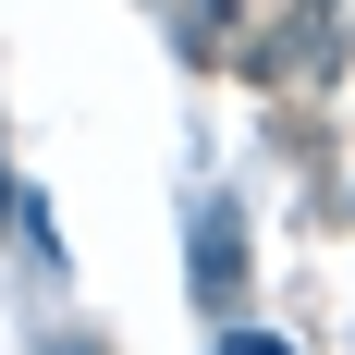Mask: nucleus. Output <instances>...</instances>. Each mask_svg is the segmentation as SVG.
<instances>
[{"mask_svg": "<svg viewBox=\"0 0 355 355\" xmlns=\"http://www.w3.org/2000/svg\"><path fill=\"white\" fill-rule=\"evenodd\" d=\"M233 294H245V233H233V209H196V306L233 319Z\"/></svg>", "mask_w": 355, "mask_h": 355, "instance_id": "2", "label": "nucleus"}, {"mask_svg": "<svg viewBox=\"0 0 355 355\" xmlns=\"http://www.w3.org/2000/svg\"><path fill=\"white\" fill-rule=\"evenodd\" d=\"M220 25H233V0H184V49H209Z\"/></svg>", "mask_w": 355, "mask_h": 355, "instance_id": "3", "label": "nucleus"}, {"mask_svg": "<svg viewBox=\"0 0 355 355\" xmlns=\"http://www.w3.org/2000/svg\"><path fill=\"white\" fill-rule=\"evenodd\" d=\"M220 355H294V343H270V331H220Z\"/></svg>", "mask_w": 355, "mask_h": 355, "instance_id": "4", "label": "nucleus"}, {"mask_svg": "<svg viewBox=\"0 0 355 355\" xmlns=\"http://www.w3.org/2000/svg\"><path fill=\"white\" fill-rule=\"evenodd\" d=\"M319 62H343V12L331 0H294L282 37H257V73H319Z\"/></svg>", "mask_w": 355, "mask_h": 355, "instance_id": "1", "label": "nucleus"}, {"mask_svg": "<svg viewBox=\"0 0 355 355\" xmlns=\"http://www.w3.org/2000/svg\"><path fill=\"white\" fill-rule=\"evenodd\" d=\"M73 355H86V343H73Z\"/></svg>", "mask_w": 355, "mask_h": 355, "instance_id": "5", "label": "nucleus"}]
</instances>
